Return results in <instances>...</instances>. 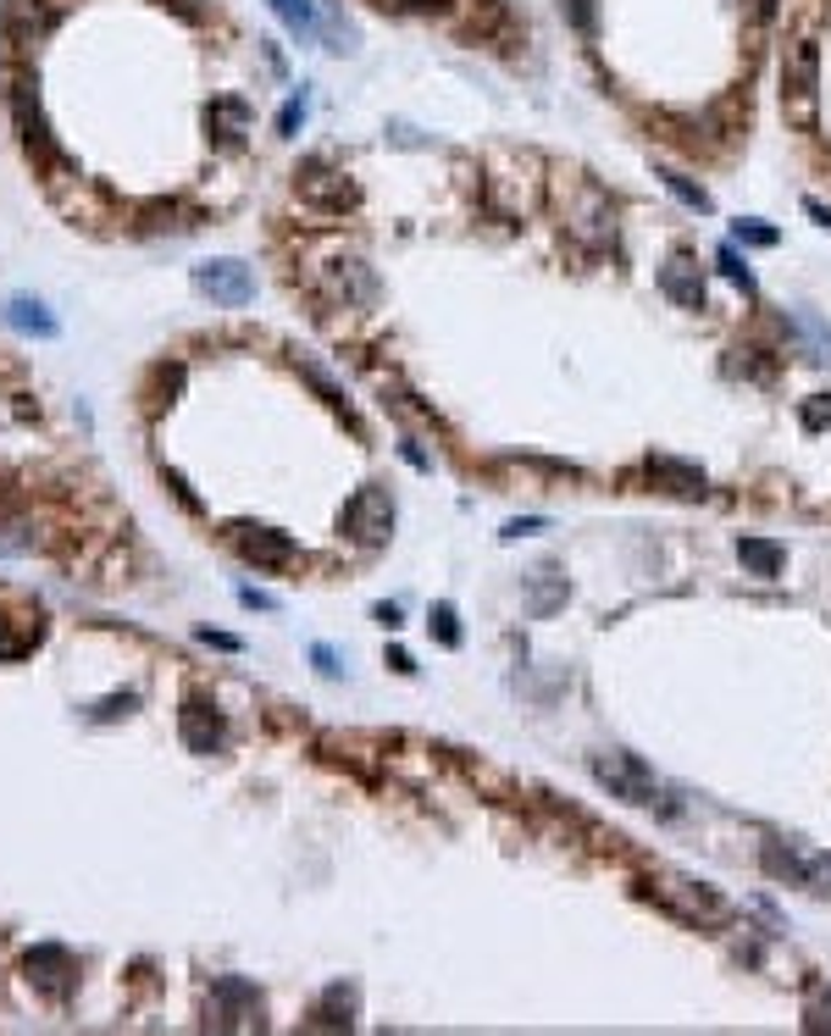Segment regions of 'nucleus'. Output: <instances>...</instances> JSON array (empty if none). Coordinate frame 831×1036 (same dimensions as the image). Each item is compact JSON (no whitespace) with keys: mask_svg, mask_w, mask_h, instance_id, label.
Returning <instances> with one entry per match:
<instances>
[{"mask_svg":"<svg viewBox=\"0 0 831 1036\" xmlns=\"http://www.w3.org/2000/svg\"><path fill=\"white\" fill-rule=\"evenodd\" d=\"M239 604H250V609H277V599L261 593V588H239Z\"/></svg>","mask_w":831,"mask_h":1036,"instance_id":"37","label":"nucleus"},{"mask_svg":"<svg viewBox=\"0 0 831 1036\" xmlns=\"http://www.w3.org/2000/svg\"><path fill=\"white\" fill-rule=\"evenodd\" d=\"M566 604V577L555 571V566H544L538 577H532V616H555V609Z\"/></svg>","mask_w":831,"mask_h":1036,"instance_id":"22","label":"nucleus"},{"mask_svg":"<svg viewBox=\"0 0 831 1036\" xmlns=\"http://www.w3.org/2000/svg\"><path fill=\"white\" fill-rule=\"evenodd\" d=\"M737 560H743V571H748V577L770 582V577H782V566H787V548H782V543H770V538H743V543H737Z\"/></svg>","mask_w":831,"mask_h":1036,"instance_id":"17","label":"nucleus"},{"mask_svg":"<svg viewBox=\"0 0 831 1036\" xmlns=\"http://www.w3.org/2000/svg\"><path fill=\"white\" fill-rule=\"evenodd\" d=\"M177 731H184V743H189L195 754H216V749L227 743L222 715L206 710V704H184V715H177Z\"/></svg>","mask_w":831,"mask_h":1036,"instance_id":"12","label":"nucleus"},{"mask_svg":"<svg viewBox=\"0 0 831 1036\" xmlns=\"http://www.w3.org/2000/svg\"><path fill=\"white\" fill-rule=\"evenodd\" d=\"M311 659H317V670H322V677H344V665H338V654H333L327 643H317V649H311Z\"/></svg>","mask_w":831,"mask_h":1036,"instance_id":"34","label":"nucleus"},{"mask_svg":"<svg viewBox=\"0 0 831 1036\" xmlns=\"http://www.w3.org/2000/svg\"><path fill=\"white\" fill-rule=\"evenodd\" d=\"M28 975H34V982H39L50 998H67L78 964H73V953H67L62 942H39V948L28 953Z\"/></svg>","mask_w":831,"mask_h":1036,"instance_id":"10","label":"nucleus"},{"mask_svg":"<svg viewBox=\"0 0 831 1036\" xmlns=\"http://www.w3.org/2000/svg\"><path fill=\"white\" fill-rule=\"evenodd\" d=\"M782 111L804 134L820 122V50H815V39H793L782 55Z\"/></svg>","mask_w":831,"mask_h":1036,"instance_id":"2","label":"nucleus"},{"mask_svg":"<svg viewBox=\"0 0 831 1036\" xmlns=\"http://www.w3.org/2000/svg\"><path fill=\"white\" fill-rule=\"evenodd\" d=\"M272 12L283 17L288 34H300V39H322V7L317 0H272Z\"/></svg>","mask_w":831,"mask_h":1036,"instance_id":"20","label":"nucleus"},{"mask_svg":"<svg viewBox=\"0 0 831 1036\" xmlns=\"http://www.w3.org/2000/svg\"><path fill=\"white\" fill-rule=\"evenodd\" d=\"M809 1031H831V992L809 1009Z\"/></svg>","mask_w":831,"mask_h":1036,"instance_id":"38","label":"nucleus"},{"mask_svg":"<svg viewBox=\"0 0 831 1036\" xmlns=\"http://www.w3.org/2000/svg\"><path fill=\"white\" fill-rule=\"evenodd\" d=\"M7 328H12V333H28V338H55V333H62V322L50 317V305L34 299V294H12V299H7Z\"/></svg>","mask_w":831,"mask_h":1036,"instance_id":"13","label":"nucleus"},{"mask_svg":"<svg viewBox=\"0 0 831 1036\" xmlns=\"http://www.w3.org/2000/svg\"><path fill=\"white\" fill-rule=\"evenodd\" d=\"M134 704H139V699H134V693H123V699H106V704H95L89 715H95V720H116V715H128Z\"/></svg>","mask_w":831,"mask_h":1036,"instance_id":"33","label":"nucleus"},{"mask_svg":"<svg viewBox=\"0 0 831 1036\" xmlns=\"http://www.w3.org/2000/svg\"><path fill=\"white\" fill-rule=\"evenodd\" d=\"M233 548L256 566H294L300 560V543L277 527H233Z\"/></svg>","mask_w":831,"mask_h":1036,"instance_id":"8","label":"nucleus"},{"mask_svg":"<svg viewBox=\"0 0 831 1036\" xmlns=\"http://www.w3.org/2000/svg\"><path fill=\"white\" fill-rule=\"evenodd\" d=\"M770 12H777V0H754V17H759V23H765Z\"/></svg>","mask_w":831,"mask_h":1036,"instance_id":"43","label":"nucleus"},{"mask_svg":"<svg viewBox=\"0 0 831 1036\" xmlns=\"http://www.w3.org/2000/svg\"><path fill=\"white\" fill-rule=\"evenodd\" d=\"M643 892L655 898L666 914H677L682 926H704V932H709V926L727 921V898L709 892V887H698V881H687V876H648Z\"/></svg>","mask_w":831,"mask_h":1036,"instance_id":"3","label":"nucleus"},{"mask_svg":"<svg viewBox=\"0 0 831 1036\" xmlns=\"http://www.w3.org/2000/svg\"><path fill=\"white\" fill-rule=\"evenodd\" d=\"M34 638H39V627L28 632V627H12L7 616H0V659H17V654H28V649H34Z\"/></svg>","mask_w":831,"mask_h":1036,"instance_id":"25","label":"nucleus"},{"mask_svg":"<svg viewBox=\"0 0 831 1036\" xmlns=\"http://www.w3.org/2000/svg\"><path fill=\"white\" fill-rule=\"evenodd\" d=\"M798 416H804V427H809V433H820V427L831 421V394H815V399H809Z\"/></svg>","mask_w":831,"mask_h":1036,"instance_id":"31","label":"nucleus"},{"mask_svg":"<svg viewBox=\"0 0 831 1036\" xmlns=\"http://www.w3.org/2000/svg\"><path fill=\"white\" fill-rule=\"evenodd\" d=\"M716 267L732 278V283H743V288H754V278H748V261L737 256V244H721V250H716Z\"/></svg>","mask_w":831,"mask_h":1036,"instance_id":"29","label":"nucleus"},{"mask_svg":"<svg viewBox=\"0 0 831 1036\" xmlns=\"http://www.w3.org/2000/svg\"><path fill=\"white\" fill-rule=\"evenodd\" d=\"M804 211H809V217H815V222H820V227H831V206H820V200H815V195H809V200H804Z\"/></svg>","mask_w":831,"mask_h":1036,"instance_id":"40","label":"nucleus"},{"mask_svg":"<svg viewBox=\"0 0 831 1036\" xmlns=\"http://www.w3.org/2000/svg\"><path fill=\"white\" fill-rule=\"evenodd\" d=\"M759 865H765V876H777V881H787V887H804V892H815V898H831V853H820V848H804V842H765Z\"/></svg>","mask_w":831,"mask_h":1036,"instance_id":"4","label":"nucleus"},{"mask_svg":"<svg viewBox=\"0 0 831 1036\" xmlns=\"http://www.w3.org/2000/svg\"><path fill=\"white\" fill-rule=\"evenodd\" d=\"M566 227H571L582 244H593V250H599V244L616 238V206H610L599 189H582V195H576V211H571Z\"/></svg>","mask_w":831,"mask_h":1036,"instance_id":"9","label":"nucleus"},{"mask_svg":"<svg viewBox=\"0 0 831 1036\" xmlns=\"http://www.w3.org/2000/svg\"><path fill=\"white\" fill-rule=\"evenodd\" d=\"M655 177L666 183V189H671V195H677L687 211H716V200H709V189H704V183H693L687 172H677V166H660Z\"/></svg>","mask_w":831,"mask_h":1036,"instance_id":"23","label":"nucleus"},{"mask_svg":"<svg viewBox=\"0 0 831 1036\" xmlns=\"http://www.w3.org/2000/svg\"><path fill=\"white\" fill-rule=\"evenodd\" d=\"M200 643H211V649H222V654H239V638H233V632H211V627H200Z\"/></svg>","mask_w":831,"mask_h":1036,"instance_id":"35","label":"nucleus"},{"mask_svg":"<svg viewBox=\"0 0 831 1036\" xmlns=\"http://www.w3.org/2000/svg\"><path fill=\"white\" fill-rule=\"evenodd\" d=\"M587 770H593V781L599 787H610L621 804H632V810H660V815H677V799L660 787V776L648 770L637 754H593L587 760Z\"/></svg>","mask_w":831,"mask_h":1036,"instance_id":"1","label":"nucleus"},{"mask_svg":"<svg viewBox=\"0 0 831 1036\" xmlns=\"http://www.w3.org/2000/svg\"><path fill=\"white\" fill-rule=\"evenodd\" d=\"M261 1014H266L261 992H256L250 982H239V975H222V982L211 987V1025H222V1031H250V1025H261Z\"/></svg>","mask_w":831,"mask_h":1036,"instance_id":"5","label":"nucleus"},{"mask_svg":"<svg viewBox=\"0 0 831 1036\" xmlns=\"http://www.w3.org/2000/svg\"><path fill=\"white\" fill-rule=\"evenodd\" d=\"M195 288L211 294L216 305H250L256 299V272L233 256H216V261H200L195 267Z\"/></svg>","mask_w":831,"mask_h":1036,"instance_id":"7","label":"nucleus"},{"mask_svg":"<svg viewBox=\"0 0 831 1036\" xmlns=\"http://www.w3.org/2000/svg\"><path fill=\"white\" fill-rule=\"evenodd\" d=\"M300 128H306V95H300V100H288V106L277 111V134H283V139H294Z\"/></svg>","mask_w":831,"mask_h":1036,"instance_id":"30","label":"nucleus"},{"mask_svg":"<svg viewBox=\"0 0 831 1036\" xmlns=\"http://www.w3.org/2000/svg\"><path fill=\"white\" fill-rule=\"evenodd\" d=\"M344 532L355 543H388L394 532V499H388V488H361L349 505H344Z\"/></svg>","mask_w":831,"mask_h":1036,"instance_id":"6","label":"nucleus"},{"mask_svg":"<svg viewBox=\"0 0 831 1036\" xmlns=\"http://www.w3.org/2000/svg\"><path fill=\"white\" fill-rule=\"evenodd\" d=\"M399 455H405V460H410L416 471H433V460H427L422 449H416V439H405V444H399Z\"/></svg>","mask_w":831,"mask_h":1036,"instance_id":"39","label":"nucleus"},{"mask_svg":"<svg viewBox=\"0 0 831 1036\" xmlns=\"http://www.w3.org/2000/svg\"><path fill=\"white\" fill-rule=\"evenodd\" d=\"M560 12H566V23H571L576 34L599 28V7H593V0H560Z\"/></svg>","mask_w":831,"mask_h":1036,"instance_id":"27","label":"nucleus"},{"mask_svg":"<svg viewBox=\"0 0 831 1036\" xmlns=\"http://www.w3.org/2000/svg\"><path fill=\"white\" fill-rule=\"evenodd\" d=\"M732 238H737V244H754V250H770V244H777L782 233L770 227V222H759V217H743V222L732 227Z\"/></svg>","mask_w":831,"mask_h":1036,"instance_id":"26","label":"nucleus"},{"mask_svg":"<svg viewBox=\"0 0 831 1036\" xmlns=\"http://www.w3.org/2000/svg\"><path fill=\"white\" fill-rule=\"evenodd\" d=\"M377 7H388V12H449L455 0H377Z\"/></svg>","mask_w":831,"mask_h":1036,"instance_id":"32","label":"nucleus"},{"mask_svg":"<svg viewBox=\"0 0 831 1036\" xmlns=\"http://www.w3.org/2000/svg\"><path fill=\"white\" fill-rule=\"evenodd\" d=\"M433 632H438L444 649L460 643V616H455V604H433Z\"/></svg>","mask_w":831,"mask_h":1036,"instance_id":"28","label":"nucleus"},{"mask_svg":"<svg viewBox=\"0 0 831 1036\" xmlns=\"http://www.w3.org/2000/svg\"><path fill=\"white\" fill-rule=\"evenodd\" d=\"M12 111H17V128H23L28 150H39V156H55V145H50V128H45V116H39V106H28V84H17V95H12Z\"/></svg>","mask_w":831,"mask_h":1036,"instance_id":"19","label":"nucleus"},{"mask_svg":"<svg viewBox=\"0 0 831 1036\" xmlns=\"http://www.w3.org/2000/svg\"><path fill=\"white\" fill-rule=\"evenodd\" d=\"M377 621L394 632V627H399V604H377Z\"/></svg>","mask_w":831,"mask_h":1036,"instance_id":"41","label":"nucleus"},{"mask_svg":"<svg viewBox=\"0 0 831 1036\" xmlns=\"http://www.w3.org/2000/svg\"><path fill=\"white\" fill-rule=\"evenodd\" d=\"M311 1020H317V1025H349V1020H355V987L333 982V987L322 992V1003H317Z\"/></svg>","mask_w":831,"mask_h":1036,"instance_id":"24","label":"nucleus"},{"mask_svg":"<svg viewBox=\"0 0 831 1036\" xmlns=\"http://www.w3.org/2000/svg\"><path fill=\"white\" fill-rule=\"evenodd\" d=\"M660 288H666V299H677V305H682V311H704V299H709V294H704L698 267H687L682 256L660 267Z\"/></svg>","mask_w":831,"mask_h":1036,"instance_id":"16","label":"nucleus"},{"mask_svg":"<svg viewBox=\"0 0 831 1036\" xmlns=\"http://www.w3.org/2000/svg\"><path fill=\"white\" fill-rule=\"evenodd\" d=\"M643 471L655 477V482H666L671 494H682V499H693V494H704V488H709V477H704L698 466L671 460V455H648V460H643Z\"/></svg>","mask_w":831,"mask_h":1036,"instance_id":"15","label":"nucleus"},{"mask_svg":"<svg viewBox=\"0 0 831 1036\" xmlns=\"http://www.w3.org/2000/svg\"><path fill=\"white\" fill-rule=\"evenodd\" d=\"M544 527H549L544 516H526V521H510V527H505V538H532V532H544Z\"/></svg>","mask_w":831,"mask_h":1036,"instance_id":"36","label":"nucleus"},{"mask_svg":"<svg viewBox=\"0 0 831 1036\" xmlns=\"http://www.w3.org/2000/svg\"><path fill=\"white\" fill-rule=\"evenodd\" d=\"M50 0H7V28L12 39H28V34H45L50 28Z\"/></svg>","mask_w":831,"mask_h":1036,"instance_id":"21","label":"nucleus"},{"mask_svg":"<svg viewBox=\"0 0 831 1036\" xmlns=\"http://www.w3.org/2000/svg\"><path fill=\"white\" fill-rule=\"evenodd\" d=\"M388 665H394V670H405V677H410V670H416V665H410V654H405V649H394V654H388Z\"/></svg>","mask_w":831,"mask_h":1036,"instance_id":"42","label":"nucleus"},{"mask_svg":"<svg viewBox=\"0 0 831 1036\" xmlns=\"http://www.w3.org/2000/svg\"><path fill=\"white\" fill-rule=\"evenodd\" d=\"M300 195H306V200H317V206H327V211H344V206H355V183H349L344 172L306 166V177H300Z\"/></svg>","mask_w":831,"mask_h":1036,"instance_id":"14","label":"nucleus"},{"mask_svg":"<svg viewBox=\"0 0 831 1036\" xmlns=\"http://www.w3.org/2000/svg\"><path fill=\"white\" fill-rule=\"evenodd\" d=\"M206 116H211V128H216V139H222V145H239V139H245V128H250V106H245L239 95L216 100Z\"/></svg>","mask_w":831,"mask_h":1036,"instance_id":"18","label":"nucleus"},{"mask_svg":"<svg viewBox=\"0 0 831 1036\" xmlns=\"http://www.w3.org/2000/svg\"><path fill=\"white\" fill-rule=\"evenodd\" d=\"M322 288H327L333 299H344V305H372V299H377V278H372L361 261H349V256L327 261V272H322Z\"/></svg>","mask_w":831,"mask_h":1036,"instance_id":"11","label":"nucleus"}]
</instances>
